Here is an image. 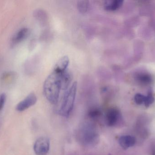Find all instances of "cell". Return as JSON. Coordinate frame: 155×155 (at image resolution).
I'll list each match as a JSON object with an SVG mask.
<instances>
[{"instance_id": "obj_6", "label": "cell", "mask_w": 155, "mask_h": 155, "mask_svg": "<svg viewBox=\"0 0 155 155\" xmlns=\"http://www.w3.org/2000/svg\"><path fill=\"white\" fill-rule=\"evenodd\" d=\"M37 100V97L35 94L34 93H31L17 104L16 107V110L19 112H23L26 110L34 105L36 103Z\"/></svg>"}, {"instance_id": "obj_13", "label": "cell", "mask_w": 155, "mask_h": 155, "mask_svg": "<svg viewBox=\"0 0 155 155\" xmlns=\"http://www.w3.org/2000/svg\"><path fill=\"white\" fill-rule=\"evenodd\" d=\"M137 80L144 84H149L153 81L152 76L148 74H141L137 76Z\"/></svg>"}, {"instance_id": "obj_5", "label": "cell", "mask_w": 155, "mask_h": 155, "mask_svg": "<svg viewBox=\"0 0 155 155\" xmlns=\"http://www.w3.org/2000/svg\"><path fill=\"white\" fill-rule=\"evenodd\" d=\"M50 140L47 137H41L35 143L34 150L37 155H46L50 150Z\"/></svg>"}, {"instance_id": "obj_16", "label": "cell", "mask_w": 155, "mask_h": 155, "mask_svg": "<svg viewBox=\"0 0 155 155\" xmlns=\"http://www.w3.org/2000/svg\"><path fill=\"white\" fill-rule=\"evenodd\" d=\"M155 99L152 93V91H149L147 96H145L144 103L146 107H148L150 105L153 104L154 102Z\"/></svg>"}, {"instance_id": "obj_17", "label": "cell", "mask_w": 155, "mask_h": 155, "mask_svg": "<svg viewBox=\"0 0 155 155\" xmlns=\"http://www.w3.org/2000/svg\"><path fill=\"white\" fill-rule=\"evenodd\" d=\"M145 96L140 93H137L134 96V100L137 105H141L144 103Z\"/></svg>"}, {"instance_id": "obj_3", "label": "cell", "mask_w": 155, "mask_h": 155, "mask_svg": "<svg viewBox=\"0 0 155 155\" xmlns=\"http://www.w3.org/2000/svg\"><path fill=\"white\" fill-rule=\"evenodd\" d=\"M77 88V83L74 82L64 94L59 111L61 115L64 117H68L70 116L74 106Z\"/></svg>"}, {"instance_id": "obj_2", "label": "cell", "mask_w": 155, "mask_h": 155, "mask_svg": "<svg viewBox=\"0 0 155 155\" xmlns=\"http://www.w3.org/2000/svg\"><path fill=\"white\" fill-rule=\"evenodd\" d=\"M78 139L86 147H94L98 143L99 136L94 125L86 123L81 126L78 132Z\"/></svg>"}, {"instance_id": "obj_15", "label": "cell", "mask_w": 155, "mask_h": 155, "mask_svg": "<svg viewBox=\"0 0 155 155\" xmlns=\"http://www.w3.org/2000/svg\"><path fill=\"white\" fill-rule=\"evenodd\" d=\"M89 2L87 1H78L77 3V8L78 11L82 13H85L88 10Z\"/></svg>"}, {"instance_id": "obj_8", "label": "cell", "mask_w": 155, "mask_h": 155, "mask_svg": "<svg viewBox=\"0 0 155 155\" xmlns=\"http://www.w3.org/2000/svg\"><path fill=\"white\" fill-rule=\"evenodd\" d=\"M135 143V138L131 136H123L119 139V143L120 146L124 150L134 146Z\"/></svg>"}, {"instance_id": "obj_1", "label": "cell", "mask_w": 155, "mask_h": 155, "mask_svg": "<svg viewBox=\"0 0 155 155\" xmlns=\"http://www.w3.org/2000/svg\"><path fill=\"white\" fill-rule=\"evenodd\" d=\"M61 87L60 72L53 70L47 76L43 85V92L48 101L52 104L57 103Z\"/></svg>"}, {"instance_id": "obj_14", "label": "cell", "mask_w": 155, "mask_h": 155, "mask_svg": "<svg viewBox=\"0 0 155 155\" xmlns=\"http://www.w3.org/2000/svg\"><path fill=\"white\" fill-rule=\"evenodd\" d=\"M102 112L100 109L97 108H94L88 112V116L91 119L96 120L98 119L102 115Z\"/></svg>"}, {"instance_id": "obj_7", "label": "cell", "mask_w": 155, "mask_h": 155, "mask_svg": "<svg viewBox=\"0 0 155 155\" xmlns=\"http://www.w3.org/2000/svg\"><path fill=\"white\" fill-rule=\"evenodd\" d=\"M29 33L30 32L28 28H23L20 29L12 38L11 41L12 46H15L26 39L28 37Z\"/></svg>"}, {"instance_id": "obj_4", "label": "cell", "mask_w": 155, "mask_h": 155, "mask_svg": "<svg viewBox=\"0 0 155 155\" xmlns=\"http://www.w3.org/2000/svg\"><path fill=\"white\" fill-rule=\"evenodd\" d=\"M105 118L106 124L110 127H113L119 123L121 119V114L117 108L112 107L107 111Z\"/></svg>"}, {"instance_id": "obj_12", "label": "cell", "mask_w": 155, "mask_h": 155, "mask_svg": "<svg viewBox=\"0 0 155 155\" xmlns=\"http://www.w3.org/2000/svg\"><path fill=\"white\" fill-rule=\"evenodd\" d=\"M124 2L123 0L106 1L104 3V8L107 11H115L123 5Z\"/></svg>"}, {"instance_id": "obj_11", "label": "cell", "mask_w": 155, "mask_h": 155, "mask_svg": "<svg viewBox=\"0 0 155 155\" xmlns=\"http://www.w3.org/2000/svg\"><path fill=\"white\" fill-rule=\"evenodd\" d=\"M16 78L17 75L14 72H6L2 75L1 78V82L5 85H10L14 83Z\"/></svg>"}, {"instance_id": "obj_9", "label": "cell", "mask_w": 155, "mask_h": 155, "mask_svg": "<svg viewBox=\"0 0 155 155\" xmlns=\"http://www.w3.org/2000/svg\"><path fill=\"white\" fill-rule=\"evenodd\" d=\"M70 62L68 56H65L60 58L54 66V70L59 72H62L67 70V67Z\"/></svg>"}, {"instance_id": "obj_18", "label": "cell", "mask_w": 155, "mask_h": 155, "mask_svg": "<svg viewBox=\"0 0 155 155\" xmlns=\"http://www.w3.org/2000/svg\"><path fill=\"white\" fill-rule=\"evenodd\" d=\"M5 100H6V95L5 94H1L0 95V111L3 108Z\"/></svg>"}, {"instance_id": "obj_10", "label": "cell", "mask_w": 155, "mask_h": 155, "mask_svg": "<svg viewBox=\"0 0 155 155\" xmlns=\"http://www.w3.org/2000/svg\"><path fill=\"white\" fill-rule=\"evenodd\" d=\"M60 78L61 90H66L72 80L71 74L68 70H66L62 72H60Z\"/></svg>"}]
</instances>
